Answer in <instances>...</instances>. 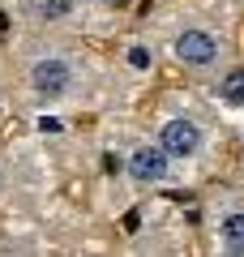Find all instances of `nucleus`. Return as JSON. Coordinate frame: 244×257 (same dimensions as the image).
I'll list each match as a JSON object with an SVG mask.
<instances>
[{
    "mask_svg": "<svg viewBox=\"0 0 244 257\" xmlns=\"http://www.w3.org/2000/svg\"><path fill=\"white\" fill-rule=\"evenodd\" d=\"M69 82H73V69L60 56H47V60H39L35 69H30V86H35L43 99H60V94L69 90Z\"/></svg>",
    "mask_w": 244,
    "mask_h": 257,
    "instance_id": "obj_1",
    "label": "nucleus"
},
{
    "mask_svg": "<svg viewBox=\"0 0 244 257\" xmlns=\"http://www.w3.org/2000/svg\"><path fill=\"white\" fill-rule=\"evenodd\" d=\"M159 146L167 150V155H176V159H189V155H197L201 133H197L193 120H167L163 133H159Z\"/></svg>",
    "mask_w": 244,
    "mask_h": 257,
    "instance_id": "obj_2",
    "label": "nucleus"
},
{
    "mask_svg": "<svg viewBox=\"0 0 244 257\" xmlns=\"http://www.w3.org/2000/svg\"><path fill=\"white\" fill-rule=\"evenodd\" d=\"M176 56H180L184 64H210L218 56V43L206 30H184V35L176 39Z\"/></svg>",
    "mask_w": 244,
    "mask_h": 257,
    "instance_id": "obj_3",
    "label": "nucleus"
},
{
    "mask_svg": "<svg viewBox=\"0 0 244 257\" xmlns=\"http://www.w3.org/2000/svg\"><path fill=\"white\" fill-rule=\"evenodd\" d=\"M129 167H133V176L142 184H159L163 176H167V150H163V146H142Z\"/></svg>",
    "mask_w": 244,
    "mask_h": 257,
    "instance_id": "obj_4",
    "label": "nucleus"
},
{
    "mask_svg": "<svg viewBox=\"0 0 244 257\" xmlns=\"http://www.w3.org/2000/svg\"><path fill=\"white\" fill-rule=\"evenodd\" d=\"M223 244H227V253H244V214L223 219Z\"/></svg>",
    "mask_w": 244,
    "mask_h": 257,
    "instance_id": "obj_5",
    "label": "nucleus"
},
{
    "mask_svg": "<svg viewBox=\"0 0 244 257\" xmlns=\"http://www.w3.org/2000/svg\"><path fill=\"white\" fill-rule=\"evenodd\" d=\"M30 9H35V18L56 22V18H69L73 13V0H30Z\"/></svg>",
    "mask_w": 244,
    "mask_h": 257,
    "instance_id": "obj_6",
    "label": "nucleus"
},
{
    "mask_svg": "<svg viewBox=\"0 0 244 257\" xmlns=\"http://www.w3.org/2000/svg\"><path fill=\"white\" fill-rule=\"evenodd\" d=\"M218 94H223L231 107H244V69L227 73V77H223V90H218Z\"/></svg>",
    "mask_w": 244,
    "mask_h": 257,
    "instance_id": "obj_7",
    "label": "nucleus"
},
{
    "mask_svg": "<svg viewBox=\"0 0 244 257\" xmlns=\"http://www.w3.org/2000/svg\"><path fill=\"white\" fill-rule=\"evenodd\" d=\"M129 64H133V69H150V52H146V47H133V52H129Z\"/></svg>",
    "mask_w": 244,
    "mask_h": 257,
    "instance_id": "obj_8",
    "label": "nucleus"
}]
</instances>
